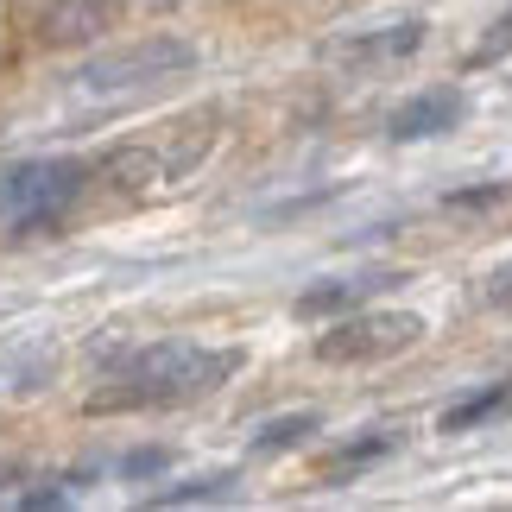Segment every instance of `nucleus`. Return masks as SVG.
I'll return each instance as SVG.
<instances>
[{"label": "nucleus", "mask_w": 512, "mask_h": 512, "mask_svg": "<svg viewBox=\"0 0 512 512\" xmlns=\"http://www.w3.org/2000/svg\"><path fill=\"white\" fill-rule=\"evenodd\" d=\"M241 367V348H222V354H209V348H152L140 354V361L127 367V380L102 392L95 399V411H127V405H177V399H196V392H209V386H222L228 373Z\"/></svg>", "instance_id": "f257e3e1"}, {"label": "nucleus", "mask_w": 512, "mask_h": 512, "mask_svg": "<svg viewBox=\"0 0 512 512\" xmlns=\"http://www.w3.org/2000/svg\"><path fill=\"white\" fill-rule=\"evenodd\" d=\"M418 336H424V317H418V310H354V317H329V329L317 336V361L373 367V361L405 354Z\"/></svg>", "instance_id": "f03ea898"}, {"label": "nucleus", "mask_w": 512, "mask_h": 512, "mask_svg": "<svg viewBox=\"0 0 512 512\" xmlns=\"http://www.w3.org/2000/svg\"><path fill=\"white\" fill-rule=\"evenodd\" d=\"M462 121H468V89L462 83H430V89L405 95V102L392 108L386 133L399 146H411V140H443V133H456Z\"/></svg>", "instance_id": "7ed1b4c3"}, {"label": "nucleus", "mask_w": 512, "mask_h": 512, "mask_svg": "<svg viewBox=\"0 0 512 512\" xmlns=\"http://www.w3.org/2000/svg\"><path fill=\"white\" fill-rule=\"evenodd\" d=\"M196 51L177 45V38H146V45H133L121 57H102V64H89V89H133V83H152V76H171V70H190Z\"/></svg>", "instance_id": "20e7f679"}, {"label": "nucleus", "mask_w": 512, "mask_h": 512, "mask_svg": "<svg viewBox=\"0 0 512 512\" xmlns=\"http://www.w3.org/2000/svg\"><path fill=\"white\" fill-rule=\"evenodd\" d=\"M424 45V19L405 13L392 19V26H367L354 38H336V45H323V57H342V64H399V57H411Z\"/></svg>", "instance_id": "39448f33"}, {"label": "nucleus", "mask_w": 512, "mask_h": 512, "mask_svg": "<svg viewBox=\"0 0 512 512\" xmlns=\"http://www.w3.org/2000/svg\"><path fill=\"white\" fill-rule=\"evenodd\" d=\"M405 272H348V279H317L298 298V317L304 323H329V317H348L361 298H373V291H386V285H399Z\"/></svg>", "instance_id": "423d86ee"}, {"label": "nucleus", "mask_w": 512, "mask_h": 512, "mask_svg": "<svg viewBox=\"0 0 512 512\" xmlns=\"http://www.w3.org/2000/svg\"><path fill=\"white\" fill-rule=\"evenodd\" d=\"M76 177H83V165H26L13 171V203L26 215H51L76 190Z\"/></svg>", "instance_id": "0eeeda50"}, {"label": "nucleus", "mask_w": 512, "mask_h": 512, "mask_svg": "<svg viewBox=\"0 0 512 512\" xmlns=\"http://www.w3.org/2000/svg\"><path fill=\"white\" fill-rule=\"evenodd\" d=\"M392 449H399V437L392 430H367V437H348L336 456H329V481H354L361 468H373V462H386Z\"/></svg>", "instance_id": "6e6552de"}, {"label": "nucleus", "mask_w": 512, "mask_h": 512, "mask_svg": "<svg viewBox=\"0 0 512 512\" xmlns=\"http://www.w3.org/2000/svg\"><path fill=\"white\" fill-rule=\"evenodd\" d=\"M317 430H323L317 411H291V418H272V424H260V437H253V456H285V449L310 443Z\"/></svg>", "instance_id": "1a4fd4ad"}, {"label": "nucleus", "mask_w": 512, "mask_h": 512, "mask_svg": "<svg viewBox=\"0 0 512 512\" xmlns=\"http://www.w3.org/2000/svg\"><path fill=\"white\" fill-rule=\"evenodd\" d=\"M506 399H512V380L487 386V392H468L462 405H449V411H443V430H449V437H462V430H475L481 418H494V411H500Z\"/></svg>", "instance_id": "9d476101"}, {"label": "nucleus", "mask_w": 512, "mask_h": 512, "mask_svg": "<svg viewBox=\"0 0 512 512\" xmlns=\"http://www.w3.org/2000/svg\"><path fill=\"white\" fill-rule=\"evenodd\" d=\"M500 57H512V13H506V19H500V26L487 32V38H481L475 51H468V70H481V64H500Z\"/></svg>", "instance_id": "9b49d317"}, {"label": "nucleus", "mask_w": 512, "mask_h": 512, "mask_svg": "<svg viewBox=\"0 0 512 512\" xmlns=\"http://www.w3.org/2000/svg\"><path fill=\"white\" fill-rule=\"evenodd\" d=\"M481 298L494 304V310H512V260H500L494 272H487V285H481Z\"/></svg>", "instance_id": "f8f14e48"}, {"label": "nucleus", "mask_w": 512, "mask_h": 512, "mask_svg": "<svg viewBox=\"0 0 512 512\" xmlns=\"http://www.w3.org/2000/svg\"><path fill=\"white\" fill-rule=\"evenodd\" d=\"M215 494H228V475H203L196 487H171L165 506H184V500H215Z\"/></svg>", "instance_id": "ddd939ff"}, {"label": "nucleus", "mask_w": 512, "mask_h": 512, "mask_svg": "<svg viewBox=\"0 0 512 512\" xmlns=\"http://www.w3.org/2000/svg\"><path fill=\"white\" fill-rule=\"evenodd\" d=\"M456 209H494V203H506V184H494V190H462V196H449Z\"/></svg>", "instance_id": "4468645a"}]
</instances>
